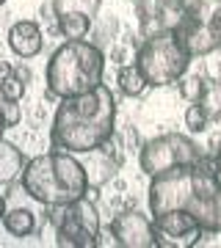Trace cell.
I'll return each mask as SVG.
<instances>
[{"label": "cell", "instance_id": "obj_1", "mask_svg": "<svg viewBox=\"0 0 221 248\" xmlns=\"http://www.w3.org/2000/svg\"><path fill=\"white\" fill-rule=\"evenodd\" d=\"M116 135V97L105 83L78 97L58 99L50 127V146L86 155Z\"/></svg>", "mask_w": 221, "mask_h": 248}, {"label": "cell", "instance_id": "obj_2", "mask_svg": "<svg viewBox=\"0 0 221 248\" xmlns=\"http://www.w3.org/2000/svg\"><path fill=\"white\" fill-rule=\"evenodd\" d=\"M19 182H22V190L42 207L69 204L75 199H83L88 190V177L80 155L64 149H50L31 157Z\"/></svg>", "mask_w": 221, "mask_h": 248}, {"label": "cell", "instance_id": "obj_3", "mask_svg": "<svg viewBox=\"0 0 221 248\" xmlns=\"http://www.w3.org/2000/svg\"><path fill=\"white\" fill-rule=\"evenodd\" d=\"M108 55L97 42L88 39H67L47 61L44 89L50 99L78 97L97 89L105 78Z\"/></svg>", "mask_w": 221, "mask_h": 248}, {"label": "cell", "instance_id": "obj_4", "mask_svg": "<svg viewBox=\"0 0 221 248\" xmlns=\"http://www.w3.org/2000/svg\"><path fill=\"white\" fill-rule=\"evenodd\" d=\"M191 61H194V55L188 53L186 42L174 33V28L144 36L141 45L136 47V63L152 89L174 86L191 69Z\"/></svg>", "mask_w": 221, "mask_h": 248}, {"label": "cell", "instance_id": "obj_5", "mask_svg": "<svg viewBox=\"0 0 221 248\" xmlns=\"http://www.w3.org/2000/svg\"><path fill=\"white\" fill-rule=\"evenodd\" d=\"M47 221L55 226V243L67 248H97L102 223L100 210L91 199H75L61 207H44Z\"/></svg>", "mask_w": 221, "mask_h": 248}, {"label": "cell", "instance_id": "obj_6", "mask_svg": "<svg viewBox=\"0 0 221 248\" xmlns=\"http://www.w3.org/2000/svg\"><path fill=\"white\" fill-rule=\"evenodd\" d=\"M199 157H202L199 143L186 133H160L155 138H147L138 149V166L147 177L194 166Z\"/></svg>", "mask_w": 221, "mask_h": 248}, {"label": "cell", "instance_id": "obj_7", "mask_svg": "<svg viewBox=\"0 0 221 248\" xmlns=\"http://www.w3.org/2000/svg\"><path fill=\"white\" fill-rule=\"evenodd\" d=\"M194 199H196L194 166H183V169H171L150 177L147 204H150L152 215H163L171 213V210H188V204Z\"/></svg>", "mask_w": 221, "mask_h": 248}, {"label": "cell", "instance_id": "obj_8", "mask_svg": "<svg viewBox=\"0 0 221 248\" xmlns=\"http://www.w3.org/2000/svg\"><path fill=\"white\" fill-rule=\"evenodd\" d=\"M108 232L114 234L119 248H155L158 246V232H155V218L144 215L136 207L119 210L108 223Z\"/></svg>", "mask_w": 221, "mask_h": 248}, {"label": "cell", "instance_id": "obj_9", "mask_svg": "<svg viewBox=\"0 0 221 248\" xmlns=\"http://www.w3.org/2000/svg\"><path fill=\"white\" fill-rule=\"evenodd\" d=\"M152 218H155L160 248H194L204 237V229L199 226L191 210H171V213L152 215Z\"/></svg>", "mask_w": 221, "mask_h": 248}, {"label": "cell", "instance_id": "obj_10", "mask_svg": "<svg viewBox=\"0 0 221 248\" xmlns=\"http://www.w3.org/2000/svg\"><path fill=\"white\" fill-rule=\"evenodd\" d=\"M9 47L11 53L28 61V58H36V55L44 50V33H42V25L34 22V19H17L14 25L9 28Z\"/></svg>", "mask_w": 221, "mask_h": 248}, {"label": "cell", "instance_id": "obj_11", "mask_svg": "<svg viewBox=\"0 0 221 248\" xmlns=\"http://www.w3.org/2000/svg\"><path fill=\"white\" fill-rule=\"evenodd\" d=\"M188 210L196 215L204 234H221V187L213 196H196Z\"/></svg>", "mask_w": 221, "mask_h": 248}, {"label": "cell", "instance_id": "obj_12", "mask_svg": "<svg viewBox=\"0 0 221 248\" xmlns=\"http://www.w3.org/2000/svg\"><path fill=\"white\" fill-rule=\"evenodd\" d=\"M25 155L17 143L0 138V185H14L25 171Z\"/></svg>", "mask_w": 221, "mask_h": 248}, {"label": "cell", "instance_id": "obj_13", "mask_svg": "<svg viewBox=\"0 0 221 248\" xmlns=\"http://www.w3.org/2000/svg\"><path fill=\"white\" fill-rule=\"evenodd\" d=\"M3 229L9 232L11 237H31L39 232V221H36V213H31L28 207H14V210H6L3 215Z\"/></svg>", "mask_w": 221, "mask_h": 248}, {"label": "cell", "instance_id": "obj_14", "mask_svg": "<svg viewBox=\"0 0 221 248\" xmlns=\"http://www.w3.org/2000/svg\"><path fill=\"white\" fill-rule=\"evenodd\" d=\"M116 83H119V91H122L127 99H138L144 91L150 89V83L144 78V72L138 69V63H124L119 66V75H116Z\"/></svg>", "mask_w": 221, "mask_h": 248}, {"label": "cell", "instance_id": "obj_15", "mask_svg": "<svg viewBox=\"0 0 221 248\" xmlns=\"http://www.w3.org/2000/svg\"><path fill=\"white\" fill-rule=\"evenodd\" d=\"M174 86H177V94L186 99V102H204V97H207V91H210L213 83L207 80L204 72H194V75L186 72Z\"/></svg>", "mask_w": 221, "mask_h": 248}, {"label": "cell", "instance_id": "obj_16", "mask_svg": "<svg viewBox=\"0 0 221 248\" xmlns=\"http://www.w3.org/2000/svg\"><path fill=\"white\" fill-rule=\"evenodd\" d=\"M94 28V19L86 14H58V36L64 39H86Z\"/></svg>", "mask_w": 221, "mask_h": 248}, {"label": "cell", "instance_id": "obj_17", "mask_svg": "<svg viewBox=\"0 0 221 248\" xmlns=\"http://www.w3.org/2000/svg\"><path fill=\"white\" fill-rule=\"evenodd\" d=\"M210 119H213V113H210V108L204 105V102H188L186 113H183V122H186V127H188L191 135L207 133V130H210Z\"/></svg>", "mask_w": 221, "mask_h": 248}, {"label": "cell", "instance_id": "obj_18", "mask_svg": "<svg viewBox=\"0 0 221 248\" xmlns=\"http://www.w3.org/2000/svg\"><path fill=\"white\" fill-rule=\"evenodd\" d=\"M55 14H86V17H97L102 0H53Z\"/></svg>", "mask_w": 221, "mask_h": 248}, {"label": "cell", "instance_id": "obj_19", "mask_svg": "<svg viewBox=\"0 0 221 248\" xmlns=\"http://www.w3.org/2000/svg\"><path fill=\"white\" fill-rule=\"evenodd\" d=\"M0 116H3L6 127H17V124L22 122V105H19V99H3L0 97Z\"/></svg>", "mask_w": 221, "mask_h": 248}, {"label": "cell", "instance_id": "obj_20", "mask_svg": "<svg viewBox=\"0 0 221 248\" xmlns=\"http://www.w3.org/2000/svg\"><path fill=\"white\" fill-rule=\"evenodd\" d=\"M22 94H25V83H22L17 75L0 80V97L3 99H22Z\"/></svg>", "mask_w": 221, "mask_h": 248}, {"label": "cell", "instance_id": "obj_21", "mask_svg": "<svg viewBox=\"0 0 221 248\" xmlns=\"http://www.w3.org/2000/svg\"><path fill=\"white\" fill-rule=\"evenodd\" d=\"M42 25H44V33H58V14H55V6L53 0H47L42 6Z\"/></svg>", "mask_w": 221, "mask_h": 248}, {"label": "cell", "instance_id": "obj_22", "mask_svg": "<svg viewBox=\"0 0 221 248\" xmlns=\"http://www.w3.org/2000/svg\"><path fill=\"white\" fill-rule=\"evenodd\" d=\"M122 143H124V149L127 152H138L141 149V138H138V130H136V127H124V135H122Z\"/></svg>", "mask_w": 221, "mask_h": 248}, {"label": "cell", "instance_id": "obj_23", "mask_svg": "<svg viewBox=\"0 0 221 248\" xmlns=\"http://www.w3.org/2000/svg\"><path fill=\"white\" fill-rule=\"evenodd\" d=\"M14 75H17V78L22 80V83H28V80H31V69H28L25 63H19V66H14Z\"/></svg>", "mask_w": 221, "mask_h": 248}, {"label": "cell", "instance_id": "obj_24", "mask_svg": "<svg viewBox=\"0 0 221 248\" xmlns=\"http://www.w3.org/2000/svg\"><path fill=\"white\" fill-rule=\"evenodd\" d=\"M11 75H14V66H11L9 61H3V58H0V80L11 78Z\"/></svg>", "mask_w": 221, "mask_h": 248}, {"label": "cell", "instance_id": "obj_25", "mask_svg": "<svg viewBox=\"0 0 221 248\" xmlns=\"http://www.w3.org/2000/svg\"><path fill=\"white\" fill-rule=\"evenodd\" d=\"M163 3H166L169 9H180V11H183V9H186L188 0H163Z\"/></svg>", "mask_w": 221, "mask_h": 248}, {"label": "cell", "instance_id": "obj_26", "mask_svg": "<svg viewBox=\"0 0 221 248\" xmlns=\"http://www.w3.org/2000/svg\"><path fill=\"white\" fill-rule=\"evenodd\" d=\"M6 210H9V207H6V196H0V221H3V215H6Z\"/></svg>", "mask_w": 221, "mask_h": 248}, {"label": "cell", "instance_id": "obj_27", "mask_svg": "<svg viewBox=\"0 0 221 248\" xmlns=\"http://www.w3.org/2000/svg\"><path fill=\"white\" fill-rule=\"evenodd\" d=\"M9 127H6V122H3V116H0V138H3V133H6Z\"/></svg>", "mask_w": 221, "mask_h": 248}, {"label": "cell", "instance_id": "obj_28", "mask_svg": "<svg viewBox=\"0 0 221 248\" xmlns=\"http://www.w3.org/2000/svg\"><path fill=\"white\" fill-rule=\"evenodd\" d=\"M216 155H219V160H221V143H219V149H216Z\"/></svg>", "mask_w": 221, "mask_h": 248}, {"label": "cell", "instance_id": "obj_29", "mask_svg": "<svg viewBox=\"0 0 221 248\" xmlns=\"http://www.w3.org/2000/svg\"><path fill=\"white\" fill-rule=\"evenodd\" d=\"M3 3H6V0H0V6H3Z\"/></svg>", "mask_w": 221, "mask_h": 248}, {"label": "cell", "instance_id": "obj_30", "mask_svg": "<svg viewBox=\"0 0 221 248\" xmlns=\"http://www.w3.org/2000/svg\"><path fill=\"white\" fill-rule=\"evenodd\" d=\"M136 3H138V0H133V6H136Z\"/></svg>", "mask_w": 221, "mask_h": 248}]
</instances>
